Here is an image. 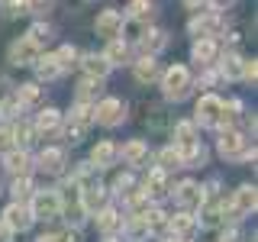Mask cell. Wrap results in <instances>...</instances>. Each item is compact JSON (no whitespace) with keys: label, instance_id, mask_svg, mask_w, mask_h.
Masks as SVG:
<instances>
[{"label":"cell","instance_id":"603a6c76","mask_svg":"<svg viewBox=\"0 0 258 242\" xmlns=\"http://www.w3.org/2000/svg\"><path fill=\"white\" fill-rule=\"evenodd\" d=\"M213 58H216V45H213V39H200V42L194 45V62L210 65Z\"/></svg>","mask_w":258,"mask_h":242},{"label":"cell","instance_id":"ba28073f","mask_svg":"<svg viewBox=\"0 0 258 242\" xmlns=\"http://www.w3.org/2000/svg\"><path fill=\"white\" fill-rule=\"evenodd\" d=\"M39 58V45L29 42V39H16L10 45V62L13 65H36Z\"/></svg>","mask_w":258,"mask_h":242},{"label":"cell","instance_id":"484cf974","mask_svg":"<svg viewBox=\"0 0 258 242\" xmlns=\"http://www.w3.org/2000/svg\"><path fill=\"white\" fill-rule=\"evenodd\" d=\"M158 78V65L152 58H142L139 65H136V81H142V84H149V81Z\"/></svg>","mask_w":258,"mask_h":242},{"label":"cell","instance_id":"5b68a950","mask_svg":"<svg viewBox=\"0 0 258 242\" xmlns=\"http://www.w3.org/2000/svg\"><path fill=\"white\" fill-rule=\"evenodd\" d=\"M94 119H97V123H103V126L123 123V103H119L116 97H107V100H100V103L94 107Z\"/></svg>","mask_w":258,"mask_h":242},{"label":"cell","instance_id":"ffe728a7","mask_svg":"<svg viewBox=\"0 0 258 242\" xmlns=\"http://www.w3.org/2000/svg\"><path fill=\"white\" fill-rule=\"evenodd\" d=\"M139 42H142V52H145V55H149V58H152V55H155V52H161V48L168 45V39H165V32L152 29V32H145V36L139 39Z\"/></svg>","mask_w":258,"mask_h":242},{"label":"cell","instance_id":"7bdbcfd3","mask_svg":"<svg viewBox=\"0 0 258 242\" xmlns=\"http://www.w3.org/2000/svg\"><path fill=\"white\" fill-rule=\"evenodd\" d=\"M129 188H133V177H129V174L116 177V191H119V194H129Z\"/></svg>","mask_w":258,"mask_h":242},{"label":"cell","instance_id":"f35d334b","mask_svg":"<svg viewBox=\"0 0 258 242\" xmlns=\"http://www.w3.org/2000/svg\"><path fill=\"white\" fill-rule=\"evenodd\" d=\"M223 71H226L229 78H239V75H242V62H239V58H226Z\"/></svg>","mask_w":258,"mask_h":242},{"label":"cell","instance_id":"6da1fadb","mask_svg":"<svg viewBox=\"0 0 258 242\" xmlns=\"http://www.w3.org/2000/svg\"><path fill=\"white\" fill-rule=\"evenodd\" d=\"M161 87H165V97H171V100H184V97L190 94V75L184 65H174V68L165 71V78H161Z\"/></svg>","mask_w":258,"mask_h":242},{"label":"cell","instance_id":"d590c367","mask_svg":"<svg viewBox=\"0 0 258 242\" xmlns=\"http://www.w3.org/2000/svg\"><path fill=\"white\" fill-rule=\"evenodd\" d=\"M26 39H29V42H36V45H42L45 39H48V26H42V23H36V26L29 29V36H26Z\"/></svg>","mask_w":258,"mask_h":242},{"label":"cell","instance_id":"3957f363","mask_svg":"<svg viewBox=\"0 0 258 242\" xmlns=\"http://www.w3.org/2000/svg\"><path fill=\"white\" fill-rule=\"evenodd\" d=\"M197 119H200V126H216V123H220V119H223V100H220V97H213V94L200 97Z\"/></svg>","mask_w":258,"mask_h":242},{"label":"cell","instance_id":"bcb514c9","mask_svg":"<svg viewBox=\"0 0 258 242\" xmlns=\"http://www.w3.org/2000/svg\"><path fill=\"white\" fill-rule=\"evenodd\" d=\"M7 87H10V84H7V81L0 78V100H4V97H7Z\"/></svg>","mask_w":258,"mask_h":242},{"label":"cell","instance_id":"9a60e30c","mask_svg":"<svg viewBox=\"0 0 258 242\" xmlns=\"http://www.w3.org/2000/svg\"><path fill=\"white\" fill-rule=\"evenodd\" d=\"M7 171H10L13 177H26V171H29V155H26V152H7Z\"/></svg>","mask_w":258,"mask_h":242},{"label":"cell","instance_id":"44dd1931","mask_svg":"<svg viewBox=\"0 0 258 242\" xmlns=\"http://www.w3.org/2000/svg\"><path fill=\"white\" fill-rule=\"evenodd\" d=\"M84 71L94 81H103V78H107V71H110V65H107L103 55H87V58H84Z\"/></svg>","mask_w":258,"mask_h":242},{"label":"cell","instance_id":"30bf717a","mask_svg":"<svg viewBox=\"0 0 258 242\" xmlns=\"http://www.w3.org/2000/svg\"><path fill=\"white\" fill-rule=\"evenodd\" d=\"M4 223L10 226V229H20L23 232V229H29V226H32V213L23 204H10V207H7V213H4Z\"/></svg>","mask_w":258,"mask_h":242},{"label":"cell","instance_id":"83f0119b","mask_svg":"<svg viewBox=\"0 0 258 242\" xmlns=\"http://www.w3.org/2000/svg\"><path fill=\"white\" fill-rule=\"evenodd\" d=\"M145 194H152V197H161V194H165V171H152V174H149Z\"/></svg>","mask_w":258,"mask_h":242},{"label":"cell","instance_id":"c3c4849f","mask_svg":"<svg viewBox=\"0 0 258 242\" xmlns=\"http://www.w3.org/2000/svg\"><path fill=\"white\" fill-rule=\"evenodd\" d=\"M207 4H213V7H226V0H207Z\"/></svg>","mask_w":258,"mask_h":242},{"label":"cell","instance_id":"8d00e7d4","mask_svg":"<svg viewBox=\"0 0 258 242\" xmlns=\"http://www.w3.org/2000/svg\"><path fill=\"white\" fill-rule=\"evenodd\" d=\"M20 13H29V0H10L7 4V16H20Z\"/></svg>","mask_w":258,"mask_h":242},{"label":"cell","instance_id":"4316f807","mask_svg":"<svg viewBox=\"0 0 258 242\" xmlns=\"http://www.w3.org/2000/svg\"><path fill=\"white\" fill-rule=\"evenodd\" d=\"M119 223H123V220L116 216V210H113V207H103V210H100V216H97V226H100L103 232H113Z\"/></svg>","mask_w":258,"mask_h":242},{"label":"cell","instance_id":"d6a6232c","mask_svg":"<svg viewBox=\"0 0 258 242\" xmlns=\"http://www.w3.org/2000/svg\"><path fill=\"white\" fill-rule=\"evenodd\" d=\"M158 161H161V168H177V165H181V152H177V149H165L158 155Z\"/></svg>","mask_w":258,"mask_h":242},{"label":"cell","instance_id":"52a82bcc","mask_svg":"<svg viewBox=\"0 0 258 242\" xmlns=\"http://www.w3.org/2000/svg\"><path fill=\"white\" fill-rule=\"evenodd\" d=\"M252 210H255V188L252 184H242V188L236 191V197H232L229 213H232V220H239V216L252 213Z\"/></svg>","mask_w":258,"mask_h":242},{"label":"cell","instance_id":"b9f144b4","mask_svg":"<svg viewBox=\"0 0 258 242\" xmlns=\"http://www.w3.org/2000/svg\"><path fill=\"white\" fill-rule=\"evenodd\" d=\"M216 223H220V210H216V207H210L207 213H204V226H216Z\"/></svg>","mask_w":258,"mask_h":242},{"label":"cell","instance_id":"ac0fdd59","mask_svg":"<svg viewBox=\"0 0 258 242\" xmlns=\"http://www.w3.org/2000/svg\"><path fill=\"white\" fill-rule=\"evenodd\" d=\"M58 126H61L58 110H45V113H39V119H36V133H42V136H55V133H58Z\"/></svg>","mask_w":258,"mask_h":242},{"label":"cell","instance_id":"ee69618b","mask_svg":"<svg viewBox=\"0 0 258 242\" xmlns=\"http://www.w3.org/2000/svg\"><path fill=\"white\" fill-rule=\"evenodd\" d=\"M55 242H81V236H78V232H58V236H55Z\"/></svg>","mask_w":258,"mask_h":242},{"label":"cell","instance_id":"7a4b0ae2","mask_svg":"<svg viewBox=\"0 0 258 242\" xmlns=\"http://www.w3.org/2000/svg\"><path fill=\"white\" fill-rule=\"evenodd\" d=\"M58 216H61L58 191H39L32 197V220H58Z\"/></svg>","mask_w":258,"mask_h":242},{"label":"cell","instance_id":"8fae6325","mask_svg":"<svg viewBox=\"0 0 258 242\" xmlns=\"http://www.w3.org/2000/svg\"><path fill=\"white\" fill-rule=\"evenodd\" d=\"M171 232H174V239L177 242H187L194 232H197V220H194L190 213H177V216H171Z\"/></svg>","mask_w":258,"mask_h":242},{"label":"cell","instance_id":"f546056e","mask_svg":"<svg viewBox=\"0 0 258 242\" xmlns=\"http://www.w3.org/2000/svg\"><path fill=\"white\" fill-rule=\"evenodd\" d=\"M126 232L133 239H139V236H145V232H149V223H145V216H133V220L126 223Z\"/></svg>","mask_w":258,"mask_h":242},{"label":"cell","instance_id":"4fadbf2b","mask_svg":"<svg viewBox=\"0 0 258 242\" xmlns=\"http://www.w3.org/2000/svg\"><path fill=\"white\" fill-rule=\"evenodd\" d=\"M174 194H177V200H181L184 207H200V204L207 200V194L200 191V188H197L194 181H184V184H181V188H177Z\"/></svg>","mask_w":258,"mask_h":242},{"label":"cell","instance_id":"1f68e13d","mask_svg":"<svg viewBox=\"0 0 258 242\" xmlns=\"http://www.w3.org/2000/svg\"><path fill=\"white\" fill-rule=\"evenodd\" d=\"M75 58H78V48H71V45H61L58 55H55L58 68H68V65H75Z\"/></svg>","mask_w":258,"mask_h":242},{"label":"cell","instance_id":"7c38bea8","mask_svg":"<svg viewBox=\"0 0 258 242\" xmlns=\"http://www.w3.org/2000/svg\"><path fill=\"white\" fill-rule=\"evenodd\" d=\"M116 158H119V149L113 142H100V145H94V152H91L94 168H110Z\"/></svg>","mask_w":258,"mask_h":242},{"label":"cell","instance_id":"f6af8a7d","mask_svg":"<svg viewBox=\"0 0 258 242\" xmlns=\"http://www.w3.org/2000/svg\"><path fill=\"white\" fill-rule=\"evenodd\" d=\"M10 226H7V223H0V242H10Z\"/></svg>","mask_w":258,"mask_h":242},{"label":"cell","instance_id":"ab89813d","mask_svg":"<svg viewBox=\"0 0 258 242\" xmlns=\"http://www.w3.org/2000/svg\"><path fill=\"white\" fill-rule=\"evenodd\" d=\"M0 152H4V155L13 152V133L10 129H0Z\"/></svg>","mask_w":258,"mask_h":242},{"label":"cell","instance_id":"f1b7e54d","mask_svg":"<svg viewBox=\"0 0 258 242\" xmlns=\"http://www.w3.org/2000/svg\"><path fill=\"white\" fill-rule=\"evenodd\" d=\"M129 16H133V20H149V16H152V4H149V0H133V4H129Z\"/></svg>","mask_w":258,"mask_h":242},{"label":"cell","instance_id":"60d3db41","mask_svg":"<svg viewBox=\"0 0 258 242\" xmlns=\"http://www.w3.org/2000/svg\"><path fill=\"white\" fill-rule=\"evenodd\" d=\"M255 75H258V65H255V62H242V78L255 84Z\"/></svg>","mask_w":258,"mask_h":242},{"label":"cell","instance_id":"8992f818","mask_svg":"<svg viewBox=\"0 0 258 242\" xmlns=\"http://www.w3.org/2000/svg\"><path fill=\"white\" fill-rule=\"evenodd\" d=\"M123 13L119 10H103L100 16H97V36L103 39H116L119 32H123Z\"/></svg>","mask_w":258,"mask_h":242},{"label":"cell","instance_id":"7dc6e473","mask_svg":"<svg viewBox=\"0 0 258 242\" xmlns=\"http://www.w3.org/2000/svg\"><path fill=\"white\" fill-rule=\"evenodd\" d=\"M190 7H207V0H187Z\"/></svg>","mask_w":258,"mask_h":242},{"label":"cell","instance_id":"7402d4cb","mask_svg":"<svg viewBox=\"0 0 258 242\" xmlns=\"http://www.w3.org/2000/svg\"><path fill=\"white\" fill-rule=\"evenodd\" d=\"M36 71H39V78H42V81H55V78L61 75V68H58V62H55V55L36 58Z\"/></svg>","mask_w":258,"mask_h":242},{"label":"cell","instance_id":"e0dca14e","mask_svg":"<svg viewBox=\"0 0 258 242\" xmlns=\"http://www.w3.org/2000/svg\"><path fill=\"white\" fill-rule=\"evenodd\" d=\"M220 26H223V23L216 20V16H200V20L190 23V32H194L197 39H210L213 32H220Z\"/></svg>","mask_w":258,"mask_h":242},{"label":"cell","instance_id":"4dcf8cb0","mask_svg":"<svg viewBox=\"0 0 258 242\" xmlns=\"http://www.w3.org/2000/svg\"><path fill=\"white\" fill-rule=\"evenodd\" d=\"M39 97H42V94H39L36 84H23L20 94H16V100H20V103H39Z\"/></svg>","mask_w":258,"mask_h":242},{"label":"cell","instance_id":"681fc988","mask_svg":"<svg viewBox=\"0 0 258 242\" xmlns=\"http://www.w3.org/2000/svg\"><path fill=\"white\" fill-rule=\"evenodd\" d=\"M39 242H55V236H42V239H39Z\"/></svg>","mask_w":258,"mask_h":242},{"label":"cell","instance_id":"9c48e42d","mask_svg":"<svg viewBox=\"0 0 258 242\" xmlns=\"http://www.w3.org/2000/svg\"><path fill=\"white\" fill-rule=\"evenodd\" d=\"M220 152H223L226 158L245 155V139H242V133H236V129H226V133L220 136Z\"/></svg>","mask_w":258,"mask_h":242},{"label":"cell","instance_id":"836d02e7","mask_svg":"<svg viewBox=\"0 0 258 242\" xmlns=\"http://www.w3.org/2000/svg\"><path fill=\"white\" fill-rule=\"evenodd\" d=\"M29 181H26V177H16V181H13V197H16V204H23V200H26L29 197Z\"/></svg>","mask_w":258,"mask_h":242},{"label":"cell","instance_id":"cb8c5ba5","mask_svg":"<svg viewBox=\"0 0 258 242\" xmlns=\"http://www.w3.org/2000/svg\"><path fill=\"white\" fill-rule=\"evenodd\" d=\"M174 136H177V145H181L184 152H187V149H194V145H197V133H194V123H177Z\"/></svg>","mask_w":258,"mask_h":242},{"label":"cell","instance_id":"277c9868","mask_svg":"<svg viewBox=\"0 0 258 242\" xmlns=\"http://www.w3.org/2000/svg\"><path fill=\"white\" fill-rule=\"evenodd\" d=\"M94 123V107H87V103H81V107L71 113L68 119V139L71 142H81V136L87 133V126Z\"/></svg>","mask_w":258,"mask_h":242},{"label":"cell","instance_id":"d6986e66","mask_svg":"<svg viewBox=\"0 0 258 242\" xmlns=\"http://www.w3.org/2000/svg\"><path fill=\"white\" fill-rule=\"evenodd\" d=\"M61 165H64V152L61 149H45L42 155H39V168L48 174H55V171H61Z\"/></svg>","mask_w":258,"mask_h":242},{"label":"cell","instance_id":"74e56055","mask_svg":"<svg viewBox=\"0 0 258 242\" xmlns=\"http://www.w3.org/2000/svg\"><path fill=\"white\" fill-rule=\"evenodd\" d=\"M94 91H100V81H94V78H87V81H84V84H81V94H78V97H81V100H87V97H91Z\"/></svg>","mask_w":258,"mask_h":242},{"label":"cell","instance_id":"5bb4252c","mask_svg":"<svg viewBox=\"0 0 258 242\" xmlns=\"http://www.w3.org/2000/svg\"><path fill=\"white\" fill-rule=\"evenodd\" d=\"M103 204H107V191L103 188H87L81 194V210H84V213H94V210H100Z\"/></svg>","mask_w":258,"mask_h":242},{"label":"cell","instance_id":"2e32d148","mask_svg":"<svg viewBox=\"0 0 258 242\" xmlns=\"http://www.w3.org/2000/svg\"><path fill=\"white\" fill-rule=\"evenodd\" d=\"M119 155H123L126 165H142V158L149 155V145H145L142 139H133V142L123 145V152H119Z\"/></svg>","mask_w":258,"mask_h":242},{"label":"cell","instance_id":"d4e9b609","mask_svg":"<svg viewBox=\"0 0 258 242\" xmlns=\"http://www.w3.org/2000/svg\"><path fill=\"white\" fill-rule=\"evenodd\" d=\"M126 55H129L126 42H119V39H110V45H107V52H103V58H107V65H119V62H126Z\"/></svg>","mask_w":258,"mask_h":242},{"label":"cell","instance_id":"e575fe53","mask_svg":"<svg viewBox=\"0 0 258 242\" xmlns=\"http://www.w3.org/2000/svg\"><path fill=\"white\" fill-rule=\"evenodd\" d=\"M26 142H32V129L26 123H20L13 129V145H26Z\"/></svg>","mask_w":258,"mask_h":242},{"label":"cell","instance_id":"f907efd6","mask_svg":"<svg viewBox=\"0 0 258 242\" xmlns=\"http://www.w3.org/2000/svg\"><path fill=\"white\" fill-rule=\"evenodd\" d=\"M171 242H177V239H171Z\"/></svg>","mask_w":258,"mask_h":242}]
</instances>
